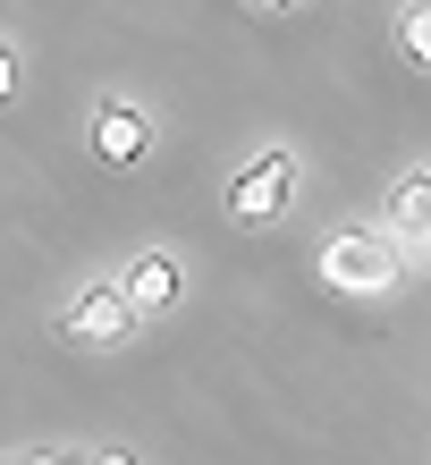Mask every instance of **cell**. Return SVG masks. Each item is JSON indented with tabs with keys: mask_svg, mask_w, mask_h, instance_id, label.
Segmentation results:
<instances>
[{
	"mask_svg": "<svg viewBox=\"0 0 431 465\" xmlns=\"http://www.w3.org/2000/svg\"><path fill=\"white\" fill-rule=\"evenodd\" d=\"M288 195H296V153L271 144L262 161H246V170L229 178V221L237 229H271L279 212H288Z\"/></svg>",
	"mask_w": 431,
	"mask_h": 465,
	"instance_id": "obj_1",
	"label": "cell"
},
{
	"mask_svg": "<svg viewBox=\"0 0 431 465\" xmlns=\"http://www.w3.org/2000/svg\"><path fill=\"white\" fill-rule=\"evenodd\" d=\"M321 280L347 288V296H381L397 280V254H389V237H372V229H347L321 245Z\"/></svg>",
	"mask_w": 431,
	"mask_h": 465,
	"instance_id": "obj_2",
	"label": "cell"
},
{
	"mask_svg": "<svg viewBox=\"0 0 431 465\" xmlns=\"http://www.w3.org/2000/svg\"><path fill=\"white\" fill-rule=\"evenodd\" d=\"M60 331H68L76 347H119L127 331H136V313H127L119 280H102V288H85V296H76V305L60 313Z\"/></svg>",
	"mask_w": 431,
	"mask_h": 465,
	"instance_id": "obj_3",
	"label": "cell"
},
{
	"mask_svg": "<svg viewBox=\"0 0 431 465\" xmlns=\"http://www.w3.org/2000/svg\"><path fill=\"white\" fill-rule=\"evenodd\" d=\"M85 135H93V153L111 161V170H127V161H144V153H152V127H144V111H127V102H102Z\"/></svg>",
	"mask_w": 431,
	"mask_h": 465,
	"instance_id": "obj_4",
	"label": "cell"
},
{
	"mask_svg": "<svg viewBox=\"0 0 431 465\" xmlns=\"http://www.w3.org/2000/svg\"><path fill=\"white\" fill-rule=\"evenodd\" d=\"M178 288H186L178 254H136V262H127V280H119L127 313H161V305H178Z\"/></svg>",
	"mask_w": 431,
	"mask_h": 465,
	"instance_id": "obj_5",
	"label": "cell"
},
{
	"mask_svg": "<svg viewBox=\"0 0 431 465\" xmlns=\"http://www.w3.org/2000/svg\"><path fill=\"white\" fill-rule=\"evenodd\" d=\"M381 237H389V254L431 237V170H407V178L389 186V229H381Z\"/></svg>",
	"mask_w": 431,
	"mask_h": 465,
	"instance_id": "obj_6",
	"label": "cell"
},
{
	"mask_svg": "<svg viewBox=\"0 0 431 465\" xmlns=\"http://www.w3.org/2000/svg\"><path fill=\"white\" fill-rule=\"evenodd\" d=\"M397 43H407V60L431 68V9H397Z\"/></svg>",
	"mask_w": 431,
	"mask_h": 465,
	"instance_id": "obj_7",
	"label": "cell"
},
{
	"mask_svg": "<svg viewBox=\"0 0 431 465\" xmlns=\"http://www.w3.org/2000/svg\"><path fill=\"white\" fill-rule=\"evenodd\" d=\"M0 102H9V51H0Z\"/></svg>",
	"mask_w": 431,
	"mask_h": 465,
	"instance_id": "obj_8",
	"label": "cell"
},
{
	"mask_svg": "<svg viewBox=\"0 0 431 465\" xmlns=\"http://www.w3.org/2000/svg\"><path fill=\"white\" fill-rule=\"evenodd\" d=\"M423 262H431V237H423Z\"/></svg>",
	"mask_w": 431,
	"mask_h": 465,
	"instance_id": "obj_9",
	"label": "cell"
}]
</instances>
